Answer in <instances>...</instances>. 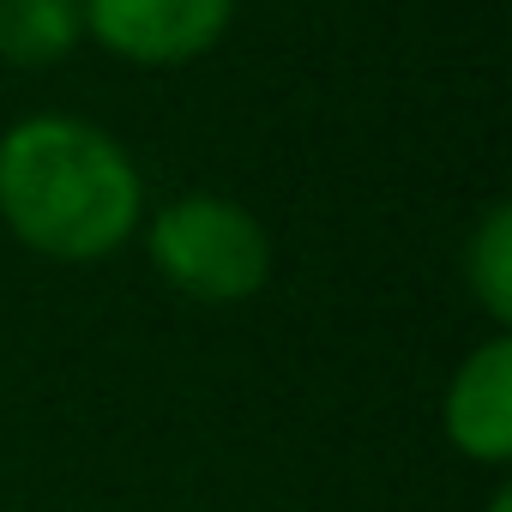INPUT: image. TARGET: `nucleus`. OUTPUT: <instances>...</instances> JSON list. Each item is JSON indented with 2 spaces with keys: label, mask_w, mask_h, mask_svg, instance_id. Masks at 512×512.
Masks as SVG:
<instances>
[{
  "label": "nucleus",
  "mask_w": 512,
  "mask_h": 512,
  "mask_svg": "<svg viewBox=\"0 0 512 512\" xmlns=\"http://www.w3.org/2000/svg\"><path fill=\"white\" fill-rule=\"evenodd\" d=\"M145 217L121 139L79 115H25L0 133V223L43 260H109Z\"/></svg>",
  "instance_id": "f257e3e1"
},
{
  "label": "nucleus",
  "mask_w": 512,
  "mask_h": 512,
  "mask_svg": "<svg viewBox=\"0 0 512 512\" xmlns=\"http://www.w3.org/2000/svg\"><path fill=\"white\" fill-rule=\"evenodd\" d=\"M151 266L169 290H181L187 302L205 308H229L247 302L272 284V235L247 205L223 199V193H187L169 199L151 229Z\"/></svg>",
  "instance_id": "f03ea898"
},
{
  "label": "nucleus",
  "mask_w": 512,
  "mask_h": 512,
  "mask_svg": "<svg viewBox=\"0 0 512 512\" xmlns=\"http://www.w3.org/2000/svg\"><path fill=\"white\" fill-rule=\"evenodd\" d=\"M85 37L133 67H181L223 43L235 0H79Z\"/></svg>",
  "instance_id": "7ed1b4c3"
},
{
  "label": "nucleus",
  "mask_w": 512,
  "mask_h": 512,
  "mask_svg": "<svg viewBox=\"0 0 512 512\" xmlns=\"http://www.w3.org/2000/svg\"><path fill=\"white\" fill-rule=\"evenodd\" d=\"M440 428L470 464L512 458V338L506 332H494L482 350L458 362L446 404H440Z\"/></svg>",
  "instance_id": "20e7f679"
},
{
  "label": "nucleus",
  "mask_w": 512,
  "mask_h": 512,
  "mask_svg": "<svg viewBox=\"0 0 512 512\" xmlns=\"http://www.w3.org/2000/svg\"><path fill=\"white\" fill-rule=\"evenodd\" d=\"M85 37L79 0H0V61L55 67Z\"/></svg>",
  "instance_id": "39448f33"
},
{
  "label": "nucleus",
  "mask_w": 512,
  "mask_h": 512,
  "mask_svg": "<svg viewBox=\"0 0 512 512\" xmlns=\"http://www.w3.org/2000/svg\"><path fill=\"white\" fill-rule=\"evenodd\" d=\"M464 284L476 308L506 332L512 326V205H488L476 235L464 241Z\"/></svg>",
  "instance_id": "423d86ee"
},
{
  "label": "nucleus",
  "mask_w": 512,
  "mask_h": 512,
  "mask_svg": "<svg viewBox=\"0 0 512 512\" xmlns=\"http://www.w3.org/2000/svg\"><path fill=\"white\" fill-rule=\"evenodd\" d=\"M488 512H512V494H506V488H494V500H488Z\"/></svg>",
  "instance_id": "0eeeda50"
}]
</instances>
